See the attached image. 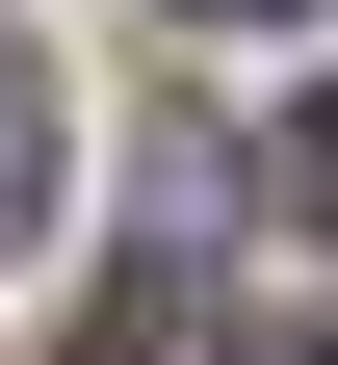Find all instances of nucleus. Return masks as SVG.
<instances>
[{"label":"nucleus","instance_id":"f03ea898","mask_svg":"<svg viewBox=\"0 0 338 365\" xmlns=\"http://www.w3.org/2000/svg\"><path fill=\"white\" fill-rule=\"evenodd\" d=\"M182 26H312V0H182Z\"/></svg>","mask_w":338,"mask_h":365},{"label":"nucleus","instance_id":"7ed1b4c3","mask_svg":"<svg viewBox=\"0 0 338 365\" xmlns=\"http://www.w3.org/2000/svg\"><path fill=\"white\" fill-rule=\"evenodd\" d=\"M312 365H338V339H312Z\"/></svg>","mask_w":338,"mask_h":365},{"label":"nucleus","instance_id":"f257e3e1","mask_svg":"<svg viewBox=\"0 0 338 365\" xmlns=\"http://www.w3.org/2000/svg\"><path fill=\"white\" fill-rule=\"evenodd\" d=\"M0 235H53V78H26V26H0Z\"/></svg>","mask_w":338,"mask_h":365}]
</instances>
